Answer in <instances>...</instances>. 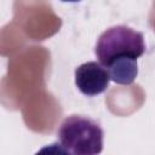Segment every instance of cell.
I'll return each mask as SVG.
<instances>
[{"label":"cell","instance_id":"6da1fadb","mask_svg":"<svg viewBox=\"0 0 155 155\" xmlns=\"http://www.w3.org/2000/svg\"><path fill=\"white\" fill-rule=\"evenodd\" d=\"M63 153L74 155H96L103 149V130L90 117L70 115L65 117L57 132Z\"/></svg>","mask_w":155,"mask_h":155},{"label":"cell","instance_id":"3957f363","mask_svg":"<svg viewBox=\"0 0 155 155\" xmlns=\"http://www.w3.org/2000/svg\"><path fill=\"white\" fill-rule=\"evenodd\" d=\"M110 76L99 62H87L75 69V85L88 97L103 93L109 85Z\"/></svg>","mask_w":155,"mask_h":155},{"label":"cell","instance_id":"5b68a950","mask_svg":"<svg viewBox=\"0 0 155 155\" xmlns=\"http://www.w3.org/2000/svg\"><path fill=\"white\" fill-rule=\"evenodd\" d=\"M61 1H64V2H78L80 0H61Z\"/></svg>","mask_w":155,"mask_h":155},{"label":"cell","instance_id":"277c9868","mask_svg":"<svg viewBox=\"0 0 155 155\" xmlns=\"http://www.w3.org/2000/svg\"><path fill=\"white\" fill-rule=\"evenodd\" d=\"M110 76V80L119 85H131L138 75L137 59L125 58L117 59L104 67Z\"/></svg>","mask_w":155,"mask_h":155},{"label":"cell","instance_id":"7a4b0ae2","mask_svg":"<svg viewBox=\"0 0 155 155\" xmlns=\"http://www.w3.org/2000/svg\"><path fill=\"white\" fill-rule=\"evenodd\" d=\"M94 52L103 67L117 59H137L145 52L144 36L126 25H115L101 34Z\"/></svg>","mask_w":155,"mask_h":155}]
</instances>
